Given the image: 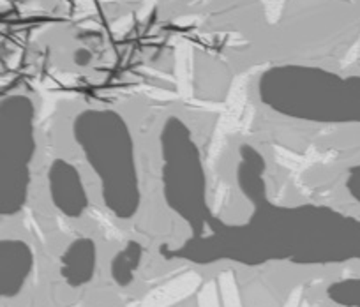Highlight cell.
Returning <instances> with one entry per match:
<instances>
[{"label": "cell", "mask_w": 360, "mask_h": 307, "mask_svg": "<svg viewBox=\"0 0 360 307\" xmlns=\"http://www.w3.org/2000/svg\"><path fill=\"white\" fill-rule=\"evenodd\" d=\"M346 189H348L349 196L360 203V164L349 168L348 177H346Z\"/></svg>", "instance_id": "10"}, {"label": "cell", "mask_w": 360, "mask_h": 307, "mask_svg": "<svg viewBox=\"0 0 360 307\" xmlns=\"http://www.w3.org/2000/svg\"><path fill=\"white\" fill-rule=\"evenodd\" d=\"M258 98L286 119L360 126V76L314 65H276L259 76Z\"/></svg>", "instance_id": "2"}, {"label": "cell", "mask_w": 360, "mask_h": 307, "mask_svg": "<svg viewBox=\"0 0 360 307\" xmlns=\"http://www.w3.org/2000/svg\"><path fill=\"white\" fill-rule=\"evenodd\" d=\"M327 296L335 306L360 307V277H346L330 282Z\"/></svg>", "instance_id": "9"}, {"label": "cell", "mask_w": 360, "mask_h": 307, "mask_svg": "<svg viewBox=\"0 0 360 307\" xmlns=\"http://www.w3.org/2000/svg\"><path fill=\"white\" fill-rule=\"evenodd\" d=\"M143 260V246L136 240H129L110 263V275L120 288H127L136 277V272Z\"/></svg>", "instance_id": "8"}, {"label": "cell", "mask_w": 360, "mask_h": 307, "mask_svg": "<svg viewBox=\"0 0 360 307\" xmlns=\"http://www.w3.org/2000/svg\"><path fill=\"white\" fill-rule=\"evenodd\" d=\"M48 192L55 209L65 217L78 219L89 209V196L78 168L69 161H51L48 168Z\"/></svg>", "instance_id": "5"}, {"label": "cell", "mask_w": 360, "mask_h": 307, "mask_svg": "<svg viewBox=\"0 0 360 307\" xmlns=\"http://www.w3.org/2000/svg\"><path fill=\"white\" fill-rule=\"evenodd\" d=\"M98 246L90 237H78L60 256V275L69 288H82L96 275Z\"/></svg>", "instance_id": "7"}, {"label": "cell", "mask_w": 360, "mask_h": 307, "mask_svg": "<svg viewBox=\"0 0 360 307\" xmlns=\"http://www.w3.org/2000/svg\"><path fill=\"white\" fill-rule=\"evenodd\" d=\"M162 191L166 203L189 224L209 214V181L193 131L179 117H168L161 134Z\"/></svg>", "instance_id": "3"}, {"label": "cell", "mask_w": 360, "mask_h": 307, "mask_svg": "<svg viewBox=\"0 0 360 307\" xmlns=\"http://www.w3.org/2000/svg\"><path fill=\"white\" fill-rule=\"evenodd\" d=\"M72 138L99 178L106 209L120 221L133 219L141 205L136 145L124 115L112 108H85L72 120Z\"/></svg>", "instance_id": "1"}, {"label": "cell", "mask_w": 360, "mask_h": 307, "mask_svg": "<svg viewBox=\"0 0 360 307\" xmlns=\"http://www.w3.org/2000/svg\"><path fill=\"white\" fill-rule=\"evenodd\" d=\"M34 270V251L20 239L0 242V293L4 299H15L25 288Z\"/></svg>", "instance_id": "6"}, {"label": "cell", "mask_w": 360, "mask_h": 307, "mask_svg": "<svg viewBox=\"0 0 360 307\" xmlns=\"http://www.w3.org/2000/svg\"><path fill=\"white\" fill-rule=\"evenodd\" d=\"M36 105L27 94L2 98L0 108V212L16 216L29 200L36 156Z\"/></svg>", "instance_id": "4"}]
</instances>
